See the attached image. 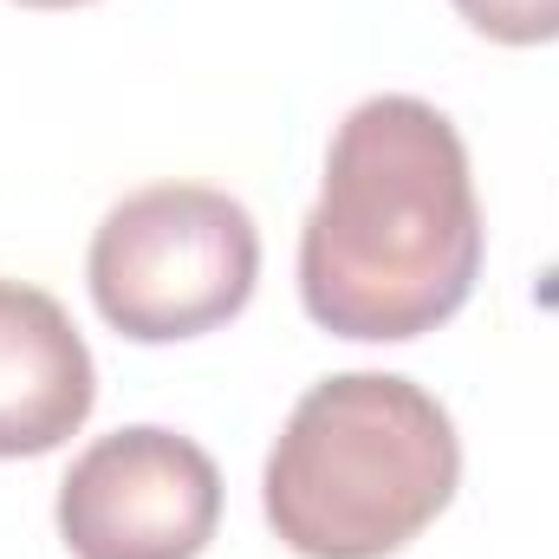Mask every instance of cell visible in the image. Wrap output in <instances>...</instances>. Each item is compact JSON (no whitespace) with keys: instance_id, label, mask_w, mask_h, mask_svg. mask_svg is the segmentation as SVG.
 Masks as SVG:
<instances>
[{"instance_id":"cell-1","label":"cell","mask_w":559,"mask_h":559,"mask_svg":"<svg viewBox=\"0 0 559 559\" xmlns=\"http://www.w3.org/2000/svg\"><path fill=\"white\" fill-rule=\"evenodd\" d=\"M481 248L462 131L411 92L365 98L325 150V182L299 228L306 319L332 338L411 345L468 306Z\"/></svg>"},{"instance_id":"cell-2","label":"cell","mask_w":559,"mask_h":559,"mask_svg":"<svg viewBox=\"0 0 559 559\" xmlns=\"http://www.w3.org/2000/svg\"><path fill=\"white\" fill-rule=\"evenodd\" d=\"M462 436L397 371L319 378L280 429L261 508L299 559H391L455 501Z\"/></svg>"},{"instance_id":"cell-3","label":"cell","mask_w":559,"mask_h":559,"mask_svg":"<svg viewBox=\"0 0 559 559\" xmlns=\"http://www.w3.org/2000/svg\"><path fill=\"white\" fill-rule=\"evenodd\" d=\"M85 280L118 338L182 345L228 325L254 299L261 228L228 189L150 182L98 222Z\"/></svg>"},{"instance_id":"cell-4","label":"cell","mask_w":559,"mask_h":559,"mask_svg":"<svg viewBox=\"0 0 559 559\" xmlns=\"http://www.w3.org/2000/svg\"><path fill=\"white\" fill-rule=\"evenodd\" d=\"M215 527L222 468L163 423L98 436L59 481V540L72 559H202Z\"/></svg>"},{"instance_id":"cell-5","label":"cell","mask_w":559,"mask_h":559,"mask_svg":"<svg viewBox=\"0 0 559 559\" xmlns=\"http://www.w3.org/2000/svg\"><path fill=\"white\" fill-rule=\"evenodd\" d=\"M98 404V365L66 306L26 280H0V462L72 442Z\"/></svg>"},{"instance_id":"cell-6","label":"cell","mask_w":559,"mask_h":559,"mask_svg":"<svg viewBox=\"0 0 559 559\" xmlns=\"http://www.w3.org/2000/svg\"><path fill=\"white\" fill-rule=\"evenodd\" d=\"M449 7L495 46H554L559 39V0H449Z\"/></svg>"},{"instance_id":"cell-7","label":"cell","mask_w":559,"mask_h":559,"mask_svg":"<svg viewBox=\"0 0 559 559\" xmlns=\"http://www.w3.org/2000/svg\"><path fill=\"white\" fill-rule=\"evenodd\" d=\"M20 7H92V0H20Z\"/></svg>"}]
</instances>
